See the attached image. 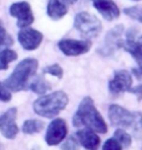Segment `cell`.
Here are the masks:
<instances>
[{
  "instance_id": "cell-16",
  "label": "cell",
  "mask_w": 142,
  "mask_h": 150,
  "mask_svg": "<svg viewBox=\"0 0 142 150\" xmlns=\"http://www.w3.org/2000/svg\"><path fill=\"white\" fill-rule=\"evenodd\" d=\"M68 0H49L47 5V14L50 19L59 21L68 12Z\"/></svg>"
},
{
  "instance_id": "cell-23",
  "label": "cell",
  "mask_w": 142,
  "mask_h": 150,
  "mask_svg": "<svg viewBox=\"0 0 142 150\" xmlns=\"http://www.w3.org/2000/svg\"><path fill=\"white\" fill-rule=\"evenodd\" d=\"M124 13L131 17V19L136 20L138 23H141L142 15H141V6H134V7H128L124 9Z\"/></svg>"
},
{
  "instance_id": "cell-26",
  "label": "cell",
  "mask_w": 142,
  "mask_h": 150,
  "mask_svg": "<svg viewBox=\"0 0 142 150\" xmlns=\"http://www.w3.org/2000/svg\"><path fill=\"white\" fill-rule=\"evenodd\" d=\"M105 150H108V149H112V150H118V149H122V146L119 142H117L116 139H107L105 143L103 144V147H102Z\"/></svg>"
},
{
  "instance_id": "cell-28",
  "label": "cell",
  "mask_w": 142,
  "mask_h": 150,
  "mask_svg": "<svg viewBox=\"0 0 142 150\" xmlns=\"http://www.w3.org/2000/svg\"><path fill=\"white\" fill-rule=\"evenodd\" d=\"M132 73L136 76V78L138 80L141 79V68L140 67L138 68V69H135V68H134V69H132Z\"/></svg>"
},
{
  "instance_id": "cell-6",
  "label": "cell",
  "mask_w": 142,
  "mask_h": 150,
  "mask_svg": "<svg viewBox=\"0 0 142 150\" xmlns=\"http://www.w3.org/2000/svg\"><path fill=\"white\" fill-rule=\"evenodd\" d=\"M124 32V25H118L107 32L104 39V43L98 49L97 52L101 56L109 57L112 56L118 49L122 48L123 39L122 35Z\"/></svg>"
},
{
  "instance_id": "cell-12",
  "label": "cell",
  "mask_w": 142,
  "mask_h": 150,
  "mask_svg": "<svg viewBox=\"0 0 142 150\" xmlns=\"http://www.w3.org/2000/svg\"><path fill=\"white\" fill-rule=\"evenodd\" d=\"M17 114L18 109L12 107L0 115V133L8 139H14L19 133V128L16 124Z\"/></svg>"
},
{
  "instance_id": "cell-15",
  "label": "cell",
  "mask_w": 142,
  "mask_h": 150,
  "mask_svg": "<svg viewBox=\"0 0 142 150\" xmlns=\"http://www.w3.org/2000/svg\"><path fill=\"white\" fill-rule=\"evenodd\" d=\"M75 137L79 142V145H82L86 149H95L100 144V139L95 132L88 128L78 131L75 134Z\"/></svg>"
},
{
  "instance_id": "cell-11",
  "label": "cell",
  "mask_w": 142,
  "mask_h": 150,
  "mask_svg": "<svg viewBox=\"0 0 142 150\" xmlns=\"http://www.w3.org/2000/svg\"><path fill=\"white\" fill-rule=\"evenodd\" d=\"M132 85V77L131 73L126 70L121 69L115 71L113 79L108 84L110 94L113 96L121 95L125 92H129Z\"/></svg>"
},
{
  "instance_id": "cell-24",
  "label": "cell",
  "mask_w": 142,
  "mask_h": 150,
  "mask_svg": "<svg viewBox=\"0 0 142 150\" xmlns=\"http://www.w3.org/2000/svg\"><path fill=\"white\" fill-rule=\"evenodd\" d=\"M12 100V95L10 91L6 88L4 84L0 82V101L3 103H8Z\"/></svg>"
},
{
  "instance_id": "cell-10",
  "label": "cell",
  "mask_w": 142,
  "mask_h": 150,
  "mask_svg": "<svg viewBox=\"0 0 142 150\" xmlns=\"http://www.w3.org/2000/svg\"><path fill=\"white\" fill-rule=\"evenodd\" d=\"M59 50L67 57H77L88 53L90 50L92 43L88 40L62 39L57 44Z\"/></svg>"
},
{
  "instance_id": "cell-14",
  "label": "cell",
  "mask_w": 142,
  "mask_h": 150,
  "mask_svg": "<svg viewBox=\"0 0 142 150\" xmlns=\"http://www.w3.org/2000/svg\"><path fill=\"white\" fill-rule=\"evenodd\" d=\"M93 5L106 21H114L119 18L120 10L113 0H92Z\"/></svg>"
},
{
  "instance_id": "cell-29",
  "label": "cell",
  "mask_w": 142,
  "mask_h": 150,
  "mask_svg": "<svg viewBox=\"0 0 142 150\" xmlns=\"http://www.w3.org/2000/svg\"><path fill=\"white\" fill-rule=\"evenodd\" d=\"M78 1V0H68V2L69 3H71V4H75Z\"/></svg>"
},
{
  "instance_id": "cell-18",
  "label": "cell",
  "mask_w": 142,
  "mask_h": 150,
  "mask_svg": "<svg viewBox=\"0 0 142 150\" xmlns=\"http://www.w3.org/2000/svg\"><path fill=\"white\" fill-rule=\"evenodd\" d=\"M44 122L38 119H32V120H26L23 123L22 130L26 134H37L44 129Z\"/></svg>"
},
{
  "instance_id": "cell-8",
  "label": "cell",
  "mask_w": 142,
  "mask_h": 150,
  "mask_svg": "<svg viewBox=\"0 0 142 150\" xmlns=\"http://www.w3.org/2000/svg\"><path fill=\"white\" fill-rule=\"evenodd\" d=\"M122 48L129 52L141 67V37L136 28H131L126 31V40H123Z\"/></svg>"
},
{
  "instance_id": "cell-1",
  "label": "cell",
  "mask_w": 142,
  "mask_h": 150,
  "mask_svg": "<svg viewBox=\"0 0 142 150\" xmlns=\"http://www.w3.org/2000/svg\"><path fill=\"white\" fill-rule=\"evenodd\" d=\"M72 123L74 127L86 126L88 129L99 134H106L108 131L104 119L96 109L93 100L90 97L84 98L80 103L72 119Z\"/></svg>"
},
{
  "instance_id": "cell-9",
  "label": "cell",
  "mask_w": 142,
  "mask_h": 150,
  "mask_svg": "<svg viewBox=\"0 0 142 150\" xmlns=\"http://www.w3.org/2000/svg\"><path fill=\"white\" fill-rule=\"evenodd\" d=\"M67 134V126L63 119L57 118L53 120L47 129L45 140L49 146H54L59 144L63 142Z\"/></svg>"
},
{
  "instance_id": "cell-5",
  "label": "cell",
  "mask_w": 142,
  "mask_h": 150,
  "mask_svg": "<svg viewBox=\"0 0 142 150\" xmlns=\"http://www.w3.org/2000/svg\"><path fill=\"white\" fill-rule=\"evenodd\" d=\"M74 28L86 38L97 37L102 31L101 22L88 12H81L75 16Z\"/></svg>"
},
{
  "instance_id": "cell-20",
  "label": "cell",
  "mask_w": 142,
  "mask_h": 150,
  "mask_svg": "<svg viewBox=\"0 0 142 150\" xmlns=\"http://www.w3.org/2000/svg\"><path fill=\"white\" fill-rule=\"evenodd\" d=\"M114 139L120 143L123 147H129L131 144V137L123 130V129H118L114 133Z\"/></svg>"
},
{
  "instance_id": "cell-27",
  "label": "cell",
  "mask_w": 142,
  "mask_h": 150,
  "mask_svg": "<svg viewBox=\"0 0 142 150\" xmlns=\"http://www.w3.org/2000/svg\"><path fill=\"white\" fill-rule=\"evenodd\" d=\"M129 92H131V93H132V94L136 95L138 97V100H140V98H141V86L140 85L134 87V88H132V89L131 88Z\"/></svg>"
},
{
  "instance_id": "cell-7",
  "label": "cell",
  "mask_w": 142,
  "mask_h": 150,
  "mask_svg": "<svg viewBox=\"0 0 142 150\" xmlns=\"http://www.w3.org/2000/svg\"><path fill=\"white\" fill-rule=\"evenodd\" d=\"M9 12L12 17L17 19V26L20 28H28L34 22V16H33L31 7L25 1L12 4Z\"/></svg>"
},
{
  "instance_id": "cell-30",
  "label": "cell",
  "mask_w": 142,
  "mask_h": 150,
  "mask_svg": "<svg viewBox=\"0 0 142 150\" xmlns=\"http://www.w3.org/2000/svg\"><path fill=\"white\" fill-rule=\"evenodd\" d=\"M134 1H140V0H134Z\"/></svg>"
},
{
  "instance_id": "cell-22",
  "label": "cell",
  "mask_w": 142,
  "mask_h": 150,
  "mask_svg": "<svg viewBox=\"0 0 142 150\" xmlns=\"http://www.w3.org/2000/svg\"><path fill=\"white\" fill-rule=\"evenodd\" d=\"M43 73L53 75V76L59 78V79H61L62 76H63V69L59 64H55L48 65V67H44L43 68Z\"/></svg>"
},
{
  "instance_id": "cell-13",
  "label": "cell",
  "mask_w": 142,
  "mask_h": 150,
  "mask_svg": "<svg viewBox=\"0 0 142 150\" xmlns=\"http://www.w3.org/2000/svg\"><path fill=\"white\" fill-rule=\"evenodd\" d=\"M18 40L25 50L33 51L40 46L43 40V35L34 28H23L18 34Z\"/></svg>"
},
{
  "instance_id": "cell-3",
  "label": "cell",
  "mask_w": 142,
  "mask_h": 150,
  "mask_svg": "<svg viewBox=\"0 0 142 150\" xmlns=\"http://www.w3.org/2000/svg\"><path fill=\"white\" fill-rule=\"evenodd\" d=\"M38 68V62L35 59H25L18 64L10 76L4 82L5 87L9 91L20 92L28 86L29 78L36 73Z\"/></svg>"
},
{
  "instance_id": "cell-4",
  "label": "cell",
  "mask_w": 142,
  "mask_h": 150,
  "mask_svg": "<svg viewBox=\"0 0 142 150\" xmlns=\"http://www.w3.org/2000/svg\"><path fill=\"white\" fill-rule=\"evenodd\" d=\"M108 117L113 127L131 128L135 133L140 134L141 113L131 112L129 110L118 105L111 104L108 109Z\"/></svg>"
},
{
  "instance_id": "cell-2",
  "label": "cell",
  "mask_w": 142,
  "mask_h": 150,
  "mask_svg": "<svg viewBox=\"0 0 142 150\" xmlns=\"http://www.w3.org/2000/svg\"><path fill=\"white\" fill-rule=\"evenodd\" d=\"M67 103V95L62 91H57L37 98L33 103V109L39 116L55 118L65 108Z\"/></svg>"
},
{
  "instance_id": "cell-21",
  "label": "cell",
  "mask_w": 142,
  "mask_h": 150,
  "mask_svg": "<svg viewBox=\"0 0 142 150\" xmlns=\"http://www.w3.org/2000/svg\"><path fill=\"white\" fill-rule=\"evenodd\" d=\"M14 44V40L12 36L8 34L7 30L3 26V23L0 22V50L2 48H8L11 47Z\"/></svg>"
},
{
  "instance_id": "cell-19",
  "label": "cell",
  "mask_w": 142,
  "mask_h": 150,
  "mask_svg": "<svg viewBox=\"0 0 142 150\" xmlns=\"http://www.w3.org/2000/svg\"><path fill=\"white\" fill-rule=\"evenodd\" d=\"M18 59V54L11 49H4L0 52V70L8 69L9 64Z\"/></svg>"
},
{
  "instance_id": "cell-17",
  "label": "cell",
  "mask_w": 142,
  "mask_h": 150,
  "mask_svg": "<svg viewBox=\"0 0 142 150\" xmlns=\"http://www.w3.org/2000/svg\"><path fill=\"white\" fill-rule=\"evenodd\" d=\"M29 89L33 93L38 95H44L51 90V85L44 77L39 76L33 80V82L29 85Z\"/></svg>"
},
{
  "instance_id": "cell-25",
  "label": "cell",
  "mask_w": 142,
  "mask_h": 150,
  "mask_svg": "<svg viewBox=\"0 0 142 150\" xmlns=\"http://www.w3.org/2000/svg\"><path fill=\"white\" fill-rule=\"evenodd\" d=\"M79 146V142H78L77 139L74 137H70L66 142L61 145L62 149H77Z\"/></svg>"
}]
</instances>
